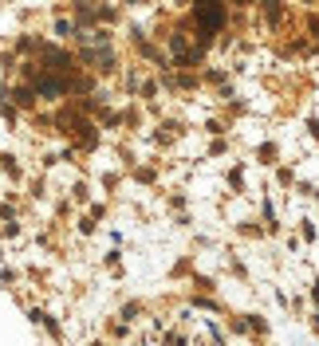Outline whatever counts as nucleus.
<instances>
[{
  "label": "nucleus",
  "mask_w": 319,
  "mask_h": 346,
  "mask_svg": "<svg viewBox=\"0 0 319 346\" xmlns=\"http://www.w3.org/2000/svg\"><path fill=\"white\" fill-rule=\"evenodd\" d=\"M197 24L205 36L225 28V8H221V0H197Z\"/></svg>",
  "instance_id": "nucleus-1"
}]
</instances>
